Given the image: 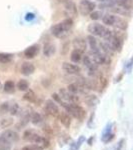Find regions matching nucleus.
<instances>
[{
	"label": "nucleus",
	"mask_w": 133,
	"mask_h": 150,
	"mask_svg": "<svg viewBox=\"0 0 133 150\" xmlns=\"http://www.w3.org/2000/svg\"><path fill=\"white\" fill-rule=\"evenodd\" d=\"M62 106L65 108L66 112H68V114L73 116L74 118L78 120H82L85 118L86 112L84 110L83 107H81L80 105H78L77 103H68V102H63Z\"/></svg>",
	"instance_id": "f257e3e1"
},
{
	"label": "nucleus",
	"mask_w": 133,
	"mask_h": 150,
	"mask_svg": "<svg viewBox=\"0 0 133 150\" xmlns=\"http://www.w3.org/2000/svg\"><path fill=\"white\" fill-rule=\"evenodd\" d=\"M73 25V20L72 18H66L62 22L57 23L51 27V33L55 37H61L65 32L70 30V28Z\"/></svg>",
	"instance_id": "f03ea898"
},
{
	"label": "nucleus",
	"mask_w": 133,
	"mask_h": 150,
	"mask_svg": "<svg viewBox=\"0 0 133 150\" xmlns=\"http://www.w3.org/2000/svg\"><path fill=\"white\" fill-rule=\"evenodd\" d=\"M105 41H106V43L109 45V47L112 49V51H117V52L121 51L122 46H123V40L117 33L112 31V34H111Z\"/></svg>",
	"instance_id": "7ed1b4c3"
},
{
	"label": "nucleus",
	"mask_w": 133,
	"mask_h": 150,
	"mask_svg": "<svg viewBox=\"0 0 133 150\" xmlns=\"http://www.w3.org/2000/svg\"><path fill=\"white\" fill-rule=\"evenodd\" d=\"M28 141L38 145V146H40L42 149L47 148V147H49V145H50L49 140H48L46 137L40 136L39 134H37V133L34 132V131L31 133V136H30V138H29Z\"/></svg>",
	"instance_id": "20e7f679"
},
{
	"label": "nucleus",
	"mask_w": 133,
	"mask_h": 150,
	"mask_svg": "<svg viewBox=\"0 0 133 150\" xmlns=\"http://www.w3.org/2000/svg\"><path fill=\"white\" fill-rule=\"evenodd\" d=\"M95 7L96 4L94 2L89 1V0H81V2L79 3V12L82 15L86 16L90 14L91 12H93Z\"/></svg>",
	"instance_id": "39448f33"
},
{
	"label": "nucleus",
	"mask_w": 133,
	"mask_h": 150,
	"mask_svg": "<svg viewBox=\"0 0 133 150\" xmlns=\"http://www.w3.org/2000/svg\"><path fill=\"white\" fill-rule=\"evenodd\" d=\"M44 111L47 113V114L53 116V117H59L60 111H59V107L57 106L56 102L52 100H47L45 102V106H44Z\"/></svg>",
	"instance_id": "423d86ee"
},
{
	"label": "nucleus",
	"mask_w": 133,
	"mask_h": 150,
	"mask_svg": "<svg viewBox=\"0 0 133 150\" xmlns=\"http://www.w3.org/2000/svg\"><path fill=\"white\" fill-rule=\"evenodd\" d=\"M59 95L60 97L64 100H66L68 103H77L79 102V97L77 96V94H74L70 92L68 89H60L59 90Z\"/></svg>",
	"instance_id": "0eeeda50"
},
{
	"label": "nucleus",
	"mask_w": 133,
	"mask_h": 150,
	"mask_svg": "<svg viewBox=\"0 0 133 150\" xmlns=\"http://www.w3.org/2000/svg\"><path fill=\"white\" fill-rule=\"evenodd\" d=\"M88 31L90 32L91 35L100 36V37H102L103 34H104L105 31H106V28L103 25H101V24H99L97 22H94V23H91L90 25L88 26Z\"/></svg>",
	"instance_id": "6e6552de"
},
{
	"label": "nucleus",
	"mask_w": 133,
	"mask_h": 150,
	"mask_svg": "<svg viewBox=\"0 0 133 150\" xmlns=\"http://www.w3.org/2000/svg\"><path fill=\"white\" fill-rule=\"evenodd\" d=\"M1 136L3 137L4 139H6L8 142H10L11 144L16 143V142H18L19 139H20V136H19L18 133L11 129H6L5 131H3L1 133Z\"/></svg>",
	"instance_id": "1a4fd4ad"
},
{
	"label": "nucleus",
	"mask_w": 133,
	"mask_h": 150,
	"mask_svg": "<svg viewBox=\"0 0 133 150\" xmlns=\"http://www.w3.org/2000/svg\"><path fill=\"white\" fill-rule=\"evenodd\" d=\"M65 13L67 14V16H69V18L75 17L78 13V8H77L76 4L71 0L65 2Z\"/></svg>",
	"instance_id": "9d476101"
},
{
	"label": "nucleus",
	"mask_w": 133,
	"mask_h": 150,
	"mask_svg": "<svg viewBox=\"0 0 133 150\" xmlns=\"http://www.w3.org/2000/svg\"><path fill=\"white\" fill-rule=\"evenodd\" d=\"M62 70L70 75H78L79 72L81 71L80 67L75 64L69 63V62H63L62 63Z\"/></svg>",
	"instance_id": "9b49d317"
},
{
	"label": "nucleus",
	"mask_w": 133,
	"mask_h": 150,
	"mask_svg": "<svg viewBox=\"0 0 133 150\" xmlns=\"http://www.w3.org/2000/svg\"><path fill=\"white\" fill-rule=\"evenodd\" d=\"M111 129H112V128H111V124H108L107 126L105 127L104 131L102 133V138H101V140H102L103 142H105V143H109L110 141H112V140L114 139L115 135L111 132Z\"/></svg>",
	"instance_id": "f8f14e48"
},
{
	"label": "nucleus",
	"mask_w": 133,
	"mask_h": 150,
	"mask_svg": "<svg viewBox=\"0 0 133 150\" xmlns=\"http://www.w3.org/2000/svg\"><path fill=\"white\" fill-rule=\"evenodd\" d=\"M20 71L23 75L28 76V75H31V74L34 73L35 66L32 63H30V62H24V63L21 65Z\"/></svg>",
	"instance_id": "ddd939ff"
},
{
	"label": "nucleus",
	"mask_w": 133,
	"mask_h": 150,
	"mask_svg": "<svg viewBox=\"0 0 133 150\" xmlns=\"http://www.w3.org/2000/svg\"><path fill=\"white\" fill-rule=\"evenodd\" d=\"M56 52V46L53 43L47 42L43 46V54L46 57H51L54 55V53Z\"/></svg>",
	"instance_id": "4468645a"
},
{
	"label": "nucleus",
	"mask_w": 133,
	"mask_h": 150,
	"mask_svg": "<svg viewBox=\"0 0 133 150\" xmlns=\"http://www.w3.org/2000/svg\"><path fill=\"white\" fill-rule=\"evenodd\" d=\"M38 51H39V46L38 45H32V46L28 47L24 51V56L27 59H32V58H34L37 55Z\"/></svg>",
	"instance_id": "2eb2a0df"
},
{
	"label": "nucleus",
	"mask_w": 133,
	"mask_h": 150,
	"mask_svg": "<svg viewBox=\"0 0 133 150\" xmlns=\"http://www.w3.org/2000/svg\"><path fill=\"white\" fill-rule=\"evenodd\" d=\"M73 46H74V49L79 50V51H81L83 53L87 48V43H86V41L84 39H82V38H75V39L73 40Z\"/></svg>",
	"instance_id": "dca6fc26"
},
{
	"label": "nucleus",
	"mask_w": 133,
	"mask_h": 150,
	"mask_svg": "<svg viewBox=\"0 0 133 150\" xmlns=\"http://www.w3.org/2000/svg\"><path fill=\"white\" fill-rule=\"evenodd\" d=\"M59 119L61 124L63 125L64 127L69 128L70 125H71V117H70V114L66 112H61L59 114Z\"/></svg>",
	"instance_id": "f3484780"
},
{
	"label": "nucleus",
	"mask_w": 133,
	"mask_h": 150,
	"mask_svg": "<svg viewBox=\"0 0 133 150\" xmlns=\"http://www.w3.org/2000/svg\"><path fill=\"white\" fill-rule=\"evenodd\" d=\"M117 29H119V30H126L127 27H128V23L127 21L125 20V19H123L122 17H118V16H116V19H115V23L114 25Z\"/></svg>",
	"instance_id": "a211bd4d"
},
{
	"label": "nucleus",
	"mask_w": 133,
	"mask_h": 150,
	"mask_svg": "<svg viewBox=\"0 0 133 150\" xmlns=\"http://www.w3.org/2000/svg\"><path fill=\"white\" fill-rule=\"evenodd\" d=\"M133 0H115L116 5L122 7V8H125L127 10H130L133 7Z\"/></svg>",
	"instance_id": "6ab92c4d"
},
{
	"label": "nucleus",
	"mask_w": 133,
	"mask_h": 150,
	"mask_svg": "<svg viewBox=\"0 0 133 150\" xmlns=\"http://www.w3.org/2000/svg\"><path fill=\"white\" fill-rule=\"evenodd\" d=\"M87 41H88L90 51H92V52L99 51V47L97 46V42H96L95 37H94L93 35H89L88 37H87Z\"/></svg>",
	"instance_id": "aec40b11"
},
{
	"label": "nucleus",
	"mask_w": 133,
	"mask_h": 150,
	"mask_svg": "<svg viewBox=\"0 0 133 150\" xmlns=\"http://www.w3.org/2000/svg\"><path fill=\"white\" fill-rule=\"evenodd\" d=\"M115 19H116V16L113 15V14H110V13H107L105 15H103L102 17V21L103 23L106 24L108 26H113L115 23Z\"/></svg>",
	"instance_id": "412c9836"
},
{
	"label": "nucleus",
	"mask_w": 133,
	"mask_h": 150,
	"mask_svg": "<svg viewBox=\"0 0 133 150\" xmlns=\"http://www.w3.org/2000/svg\"><path fill=\"white\" fill-rule=\"evenodd\" d=\"M23 98H24V100L28 101V102L34 103L35 101H36V99H37V96H36V94H35L34 91H33V90H29V89H28V90L26 91V93L24 94Z\"/></svg>",
	"instance_id": "4be33fe9"
},
{
	"label": "nucleus",
	"mask_w": 133,
	"mask_h": 150,
	"mask_svg": "<svg viewBox=\"0 0 133 150\" xmlns=\"http://www.w3.org/2000/svg\"><path fill=\"white\" fill-rule=\"evenodd\" d=\"M82 54H83V53H82L81 51L74 49L73 51L71 52V55H70V59H71V61L74 62V63H78V62L82 59Z\"/></svg>",
	"instance_id": "5701e85b"
},
{
	"label": "nucleus",
	"mask_w": 133,
	"mask_h": 150,
	"mask_svg": "<svg viewBox=\"0 0 133 150\" xmlns=\"http://www.w3.org/2000/svg\"><path fill=\"white\" fill-rule=\"evenodd\" d=\"M30 120L34 125H39L42 123V116L37 112H32L30 115Z\"/></svg>",
	"instance_id": "b1692460"
},
{
	"label": "nucleus",
	"mask_w": 133,
	"mask_h": 150,
	"mask_svg": "<svg viewBox=\"0 0 133 150\" xmlns=\"http://www.w3.org/2000/svg\"><path fill=\"white\" fill-rule=\"evenodd\" d=\"M110 10L116 14H119V15H129L130 14L129 10H127V9H125V8H122V7H120L118 5L113 6L112 8H110Z\"/></svg>",
	"instance_id": "393cba45"
},
{
	"label": "nucleus",
	"mask_w": 133,
	"mask_h": 150,
	"mask_svg": "<svg viewBox=\"0 0 133 150\" xmlns=\"http://www.w3.org/2000/svg\"><path fill=\"white\" fill-rule=\"evenodd\" d=\"M11 143L8 142L6 139H4L2 136H0V150H11Z\"/></svg>",
	"instance_id": "a878e982"
},
{
	"label": "nucleus",
	"mask_w": 133,
	"mask_h": 150,
	"mask_svg": "<svg viewBox=\"0 0 133 150\" xmlns=\"http://www.w3.org/2000/svg\"><path fill=\"white\" fill-rule=\"evenodd\" d=\"M17 88L20 91H27L29 89V83L27 80H24V79H21V80L18 81L17 83Z\"/></svg>",
	"instance_id": "bb28decb"
},
{
	"label": "nucleus",
	"mask_w": 133,
	"mask_h": 150,
	"mask_svg": "<svg viewBox=\"0 0 133 150\" xmlns=\"http://www.w3.org/2000/svg\"><path fill=\"white\" fill-rule=\"evenodd\" d=\"M12 60V55L9 53H0V63H9Z\"/></svg>",
	"instance_id": "cd10ccee"
},
{
	"label": "nucleus",
	"mask_w": 133,
	"mask_h": 150,
	"mask_svg": "<svg viewBox=\"0 0 133 150\" xmlns=\"http://www.w3.org/2000/svg\"><path fill=\"white\" fill-rule=\"evenodd\" d=\"M70 141V136L68 134H63L61 135V136H59V138H58V143L60 144V146H64V145H66L68 142Z\"/></svg>",
	"instance_id": "c85d7f7f"
},
{
	"label": "nucleus",
	"mask_w": 133,
	"mask_h": 150,
	"mask_svg": "<svg viewBox=\"0 0 133 150\" xmlns=\"http://www.w3.org/2000/svg\"><path fill=\"white\" fill-rule=\"evenodd\" d=\"M14 89H15V84H14L13 81L8 80L5 82V84H4V90H5L6 92L11 93L14 91Z\"/></svg>",
	"instance_id": "c756f323"
},
{
	"label": "nucleus",
	"mask_w": 133,
	"mask_h": 150,
	"mask_svg": "<svg viewBox=\"0 0 133 150\" xmlns=\"http://www.w3.org/2000/svg\"><path fill=\"white\" fill-rule=\"evenodd\" d=\"M84 141H85V137H84V136H80V137H79V139L77 140L75 143L72 144L71 149H73V150H78V149L81 147V145H82V143H83Z\"/></svg>",
	"instance_id": "7c9ffc66"
},
{
	"label": "nucleus",
	"mask_w": 133,
	"mask_h": 150,
	"mask_svg": "<svg viewBox=\"0 0 133 150\" xmlns=\"http://www.w3.org/2000/svg\"><path fill=\"white\" fill-rule=\"evenodd\" d=\"M13 123V119L12 118H3V119L0 121V126L2 128H7Z\"/></svg>",
	"instance_id": "2f4dec72"
},
{
	"label": "nucleus",
	"mask_w": 133,
	"mask_h": 150,
	"mask_svg": "<svg viewBox=\"0 0 133 150\" xmlns=\"http://www.w3.org/2000/svg\"><path fill=\"white\" fill-rule=\"evenodd\" d=\"M11 115H17L20 112V107H19L18 103H14L12 104V106H10V110H9Z\"/></svg>",
	"instance_id": "473e14b6"
},
{
	"label": "nucleus",
	"mask_w": 133,
	"mask_h": 150,
	"mask_svg": "<svg viewBox=\"0 0 133 150\" xmlns=\"http://www.w3.org/2000/svg\"><path fill=\"white\" fill-rule=\"evenodd\" d=\"M9 110H10V106H9L8 102H3L0 105V112L2 114H5V113L9 112Z\"/></svg>",
	"instance_id": "72a5a7b5"
},
{
	"label": "nucleus",
	"mask_w": 133,
	"mask_h": 150,
	"mask_svg": "<svg viewBox=\"0 0 133 150\" xmlns=\"http://www.w3.org/2000/svg\"><path fill=\"white\" fill-rule=\"evenodd\" d=\"M101 16H102V14H101L100 11H93L90 13V18L92 20H98V19L101 18Z\"/></svg>",
	"instance_id": "f704fd0d"
},
{
	"label": "nucleus",
	"mask_w": 133,
	"mask_h": 150,
	"mask_svg": "<svg viewBox=\"0 0 133 150\" xmlns=\"http://www.w3.org/2000/svg\"><path fill=\"white\" fill-rule=\"evenodd\" d=\"M21 150H43V149L36 144H31V145H27V146H24Z\"/></svg>",
	"instance_id": "c9c22d12"
},
{
	"label": "nucleus",
	"mask_w": 133,
	"mask_h": 150,
	"mask_svg": "<svg viewBox=\"0 0 133 150\" xmlns=\"http://www.w3.org/2000/svg\"><path fill=\"white\" fill-rule=\"evenodd\" d=\"M43 131H44V133H45V135H46V136L51 137L52 135H53L52 128H50L49 126H46V125H45V126L43 127Z\"/></svg>",
	"instance_id": "e433bc0d"
},
{
	"label": "nucleus",
	"mask_w": 133,
	"mask_h": 150,
	"mask_svg": "<svg viewBox=\"0 0 133 150\" xmlns=\"http://www.w3.org/2000/svg\"><path fill=\"white\" fill-rule=\"evenodd\" d=\"M52 98L54 99V101L55 102H57V103H60L62 105V100H61V97H60V95H58V94H56V93H53L52 94Z\"/></svg>",
	"instance_id": "4c0bfd02"
},
{
	"label": "nucleus",
	"mask_w": 133,
	"mask_h": 150,
	"mask_svg": "<svg viewBox=\"0 0 133 150\" xmlns=\"http://www.w3.org/2000/svg\"><path fill=\"white\" fill-rule=\"evenodd\" d=\"M123 142H124V140H123V139L120 140L119 143H118V144H117V146H116L115 150H121V148H122V145H123Z\"/></svg>",
	"instance_id": "58836bf2"
},
{
	"label": "nucleus",
	"mask_w": 133,
	"mask_h": 150,
	"mask_svg": "<svg viewBox=\"0 0 133 150\" xmlns=\"http://www.w3.org/2000/svg\"><path fill=\"white\" fill-rule=\"evenodd\" d=\"M93 139H94V137H91L89 140H87V142H88V144L89 145H92V141H93Z\"/></svg>",
	"instance_id": "ea45409f"
},
{
	"label": "nucleus",
	"mask_w": 133,
	"mask_h": 150,
	"mask_svg": "<svg viewBox=\"0 0 133 150\" xmlns=\"http://www.w3.org/2000/svg\"><path fill=\"white\" fill-rule=\"evenodd\" d=\"M59 1H61V2H64V3H65V2H67V1H68V0H59Z\"/></svg>",
	"instance_id": "a19ab883"
},
{
	"label": "nucleus",
	"mask_w": 133,
	"mask_h": 150,
	"mask_svg": "<svg viewBox=\"0 0 133 150\" xmlns=\"http://www.w3.org/2000/svg\"><path fill=\"white\" fill-rule=\"evenodd\" d=\"M70 150H73V149H70Z\"/></svg>",
	"instance_id": "79ce46f5"
}]
</instances>
